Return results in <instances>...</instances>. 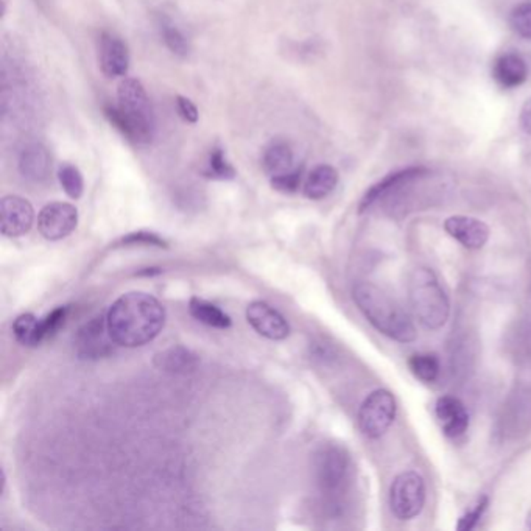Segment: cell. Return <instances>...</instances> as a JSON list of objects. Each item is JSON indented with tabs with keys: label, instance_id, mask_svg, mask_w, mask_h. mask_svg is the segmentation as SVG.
I'll list each match as a JSON object with an SVG mask.
<instances>
[{
	"label": "cell",
	"instance_id": "603a6c76",
	"mask_svg": "<svg viewBox=\"0 0 531 531\" xmlns=\"http://www.w3.org/2000/svg\"><path fill=\"white\" fill-rule=\"evenodd\" d=\"M408 368L414 377L426 383L435 382L441 372V364L435 354H414L408 360Z\"/></svg>",
	"mask_w": 531,
	"mask_h": 531
},
{
	"label": "cell",
	"instance_id": "44dd1931",
	"mask_svg": "<svg viewBox=\"0 0 531 531\" xmlns=\"http://www.w3.org/2000/svg\"><path fill=\"white\" fill-rule=\"evenodd\" d=\"M189 312L197 322L214 329H229L233 320L228 314H225L216 304L209 303L201 298L193 297L189 303Z\"/></svg>",
	"mask_w": 531,
	"mask_h": 531
},
{
	"label": "cell",
	"instance_id": "836d02e7",
	"mask_svg": "<svg viewBox=\"0 0 531 531\" xmlns=\"http://www.w3.org/2000/svg\"><path fill=\"white\" fill-rule=\"evenodd\" d=\"M161 268H145V272H139V276H153V274H159Z\"/></svg>",
	"mask_w": 531,
	"mask_h": 531
},
{
	"label": "cell",
	"instance_id": "8992f818",
	"mask_svg": "<svg viewBox=\"0 0 531 531\" xmlns=\"http://www.w3.org/2000/svg\"><path fill=\"white\" fill-rule=\"evenodd\" d=\"M397 404L388 389H376L362 402L358 410V427L364 437L377 439L388 432L395 422Z\"/></svg>",
	"mask_w": 531,
	"mask_h": 531
},
{
	"label": "cell",
	"instance_id": "e0dca14e",
	"mask_svg": "<svg viewBox=\"0 0 531 531\" xmlns=\"http://www.w3.org/2000/svg\"><path fill=\"white\" fill-rule=\"evenodd\" d=\"M158 370L170 374H189L197 370L200 357L197 354L184 347H172L158 353L153 358Z\"/></svg>",
	"mask_w": 531,
	"mask_h": 531
},
{
	"label": "cell",
	"instance_id": "cb8c5ba5",
	"mask_svg": "<svg viewBox=\"0 0 531 531\" xmlns=\"http://www.w3.org/2000/svg\"><path fill=\"white\" fill-rule=\"evenodd\" d=\"M204 176L212 179H220V181H229V179L235 178V168L233 164L226 159L225 151L222 149L212 150L210 151L209 159L206 164V168L203 170Z\"/></svg>",
	"mask_w": 531,
	"mask_h": 531
},
{
	"label": "cell",
	"instance_id": "4316f807",
	"mask_svg": "<svg viewBox=\"0 0 531 531\" xmlns=\"http://www.w3.org/2000/svg\"><path fill=\"white\" fill-rule=\"evenodd\" d=\"M122 247H156V248H168L167 241H164L161 235L156 233H150V231H136L131 234L122 237V241H118Z\"/></svg>",
	"mask_w": 531,
	"mask_h": 531
},
{
	"label": "cell",
	"instance_id": "7a4b0ae2",
	"mask_svg": "<svg viewBox=\"0 0 531 531\" xmlns=\"http://www.w3.org/2000/svg\"><path fill=\"white\" fill-rule=\"evenodd\" d=\"M118 106H105V116L131 143L147 145L155 137V112L145 87L136 78H124L118 86Z\"/></svg>",
	"mask_w": 531,
	"mask_h": 531
},
{
	"label": "cell",
	"instance_id": "7402d4cb",
	"mask_svg": "<svg viewBox=\"0 0 531 531\" xmlns=\"http://www.w3.org/2000/svg\"><path fill=\"white\" fill-rule=\"evenodd\" d=\"M12 334L22 347H39L44 341L41 334V320H37L33 314L19 315L12 323Z\"/></svg>",
	"mask_w": 531,
	"mask_h": 531
},
{
	"label": "cell",
	"instance_id": "3957f363",
	"mask_svg": "<svg viewBox=\"0 0 531 531\" xmlns=\"http://www.w3.org/2000/svg\"><path fill=\"white\" fill-rule=\"evenodd\" d=\"M353 299L371 326L380 334L399 343L416 340L418 332L412 318L402 309L401 304L380 287L371 282H360L353 289Z\"/></svg>",
	"mask_w": 531,
	"mask_h": 531
},
{
	"label": "cell",
	"instance_id": "52a82bcc",
	"mask_svg": "<svg viewBox=\"0 0 531 531\" xmlns=\"http://www.w3.org/2000/svg\"><path fill=\"white\" fill-rule=\"evenodd\" d=\"M315 477L323 494H340L349 477V455L337 445H323L315 458Z\"/></svg>",
	"mask_w": 531,
	"mask_h": 531
},
{
	"label": "cell",
	"instance_id": "2e32d148",
	"mask_svg": "<svg viewBox=\"0 0 531 531\" xmlns=\"http://www.w3.org/2000/svg\"><path fill=\"white\" fill-rule=\"evenodd\" d=\"M18 167L25 179L33 183H43L49 178L52 172V158H50L49 150L41 143H31L20 151Z\"/></svg>",
	"mask_w": 531,
	"mask_h": 531
},
{
	"label": "cell",
	"instance_id": "d4e9b609",
	"mask_svg": "<svg viewBox=\"0 0 531 531\" xmlns=\"http://www.w3.org/2000/svg\"><path fill=\"white\" fill-rule=\"evenodd\" d=\"M58 179L61 184L62 191L72 200H78L85 191V181L80 170L72 164H62L58 170Z\"/></svg>",
	"mask_w": 531,
	"mask_h": 531
},
{
	"label": "cell",
	"instance_id": "9a60e30c",
	"mask_svg": "<svg viewBox=\"0 0 531 531\" xmlns=\"http://www.w3.org/2000/svg\"><path fill=\"white\" fill-rule=\"evenodd\" d=\"M435 413L443 432L449 438L463 437L470 427L468 410L464 407L463 402L453 396H441L435 405Z\"/></svg>",
	"mask_w": 531,
	"mask_h": 531
},
{
	"label": "cell",
	"instance_id": "d6986e66",
	"mask_svg": "<svg viewBox=\"0 0 531 531\" xmlns=\"http://www.w3.org/2000/svg\"><path fill=\"white\" fill-rule=\"evenodd\" d=\"M339 184V172L332 166L323 164L314 168L304 181V195L309 200L328 197Z\"/></svg>",
	"mask_w": 531,
	"mask_h": 531
},
{
	"label": "cell",
	"instance_id": "9c48e42d",
	"mask_svg": "<svg viewBox=\"0 0 531 531\" xmlns=\"http://www.w3.org/2000/svg\"><path fill=\"white\" fill-rule=\"evenodd\" d=\"M78 226V210L69 203L45 204L37 216V231L50 241H62Z\"/></svg>",
	"mask_w": 531,
	"mask_h": 531
},
{
	"label": "cell",
	"instance_id": "277c9868",
	"mask_svg": "<svg viewBox=\"0 0 531 531\" xmlns=\"http://www.w3.org/2000/svg\"><path fill=\"white\" fill-rule=\"evenodd\" d=\"M408 301L422 326L430 331L443 328L451 315V301L433 270L420 266L408 276Z\"/></svg>",
	"mask_w": 531,
	"mask_h": 531
},
{
	"label": "cell",
	"instance_id": "f1b7e54d",
	"mask_svg": "<svg viewBox=\"0 0 531 531\" xmlns=\"http://www.w3.org/2000/svg\"><path fill=\"white\" fill-rule=\"evenodd\" d=\"M513 30L519 35V37L531 39V2L520 4V5L514 8L510 18Z\"/></svg>",
	"mask_w": 531,
	"mask_h": 531
},
{
	"label": "cell",
	"instance_id": "484cf974",
	"mask_svg": "<svg viewBox=\"0 0 531 531\" xmlns=\"http://www.w3.org/2000/svg\"><path fill=\"white\" fill-rule=\"evenodd\" d=\"M161 35L164 37V43L168 50L178 56L189 55V43L184 35L181 33L176 25L172 24L168 19L161 20Z\"/></svg>",
	"mask_w": 531,
	"mask_h": 531
},
{
	"label": "cell",
	"instance_id": "5bb4252c",
	"mask_svg": "<svg viewBox=\"0 0 531 531\" xmlns=\"http://www.w3.org/2000/svg\"><path fill=\"white\" fill-rule=\"evenodd\" d=\"M445 229L452 239L468 249H482L489 241L488 225L474 216H449L445 222Z\"/></svg>",
	"mask_w": 531,
	"mask_h": 531
},
{
	"label": "cell",
	"instance_id": "d6a6232c",
	"mask_svg": "<svg viewBox=\"0 0 531 531\" xmlns=\"http://www.w3.org/2000/svg\"><path fill=\"white\" fill-rule=\"evenodd\" d=\"M520 127L531 136V99L527 100L526 105L522 106L519 118Z\"/></svg>",
	"mask_w": 531,
	"mask_h": 531
},
{
	"label": "cell",
	"instance_id": "7c38bea8",
	"mask_svg": "<svg viewBox=\"0 0 531 531\" xmlns=\"http://www.w3.org/2000/svg\"><path fill=\"white\" fill-rule=\"evenodd\" d=\"M99 61L102 72L108 78L124 77L130 68V52L127 44L114 33L103 31L100 37Z\"/></svg>",
	"mask_w": 531,
	"mask_h": 531
},
{
	"label": "cell",
	"instance_id": "30bf717a",
	"mask_svg": "<svg viewBox=\"0 0 531 531\" xmlns=\"http://www.w3.org/2000/svg\"><path fill=\"white\" fill-rule=\"evenodd\" d=\"M35 222V210L29 200L18 195H6L0 201V223L5 237H20L30 233Z\"/></svg>",
	"mask_w": 531,
	"mask_h": 531
},
{
	"label": "cell",
	"instance_id": "8fae6325",
	"mask_svg": "<svg viewBox=\"0 0 531 531\" xmlns=\"http://www.w3.org/2000/svg\"><path fill=\"white\" fill-rule=\"evenodd\" d=\"M247 322L257 334L268 340H284L290 335V326L284 316L264 301L248 304Z\"/></svg>",
	"mask_w": 531,
	"mask_h": 531
},
{
	"label": "cell",
	"instance_id": "4dcf8cb0",
	"mask_svg": "<svg viewBox=\"0 0 531 531\" xmlns=\"http://www.w3.org/2000/svg\"><path fill=\"white\" fill-rule=\"evenodd\" d=\"M489 507V499L488 495H482L478 501H477L476 505L472 510L470 511H466V513L460 518L457 524V530L458 531H470L476 528L477 524L480 522V519L483 518V514L485 511L488 510Z\"/></svg>",
	"mask_w": 531,
	"mask_h": 531
},
{
	"label": "cell",
	"instance_id": "5b68a950",
	"mask_svg": "<svg viewBox=\"0 0 531 531\" xmlns=\"http://www.w3.org/2000/svg\"><path fill=\"white\" fill-rule=\"evenodd\" d=\"M426 505V482L414 472L407 470L396 477L389 488V508L399 520H410L421 514Z\"/></svg>",
	"mask_w": 531,
	"mask_h": 531
},
{
	"label": "cell",
	"instance_id": "f546056e",
	"mask_svg": "<svg viewBox=\"0 0 531 531\" xmlns=\"http://www.w3.org/2000/svg\"><path fill=\"white\" fill-rule=\"evenodd\" d=\"M303 183V168H293L287 174L278 175L273 176L272 187L274 191L281 192V193H297Z\"/></svg>",
	"mask_w": 531,
	"mask_h": 531
},
{
	"label": "cell",
	"instance_id": "83f0119b",
	"mask_svg": "<svg viewBox=\"0 0 531 531\" xmlns=\"http://www.w3.org/2000/svg\"><path fill=\"white\" fill-rule=\"evenodd\" d=\"M69 312H70L69 306H60L41 320V334H43L44 340L52 339L64 326V323L68 320Z\"/></svg>",
	"mask_w": 531,
	"mask_h": 531
},
{
	"label": "cell",
	"instance_id": "1f68e13d",
	"mask_svg": "<svg viewBox=\"0 0 531 531\" xmlns=\"http://www.w3.org/2000/svg\"><path fill=\"white\" fill-rule=\"evenodd\" d=\"M176 110H178L179 116L184 118L185 122H189V124H197V106L193 105L191 100L185 99L183 95H178V97H176Z\"/></svg>",
	"mask_w": 531,
	"mask_h": 531
},
{
	"label": "cell",
	"instance_id": "4fadbf2b",
	"mask_svg": "<svg viewBox=\"0 0 531 531\" xmlns=\"http://www.w3.org/2000/svg\"><path fill=\"white\" fill-rule=\"evenodd\" d=\"M427 175H430V170L426 167H408L399 170V172H395V174H389L388 176L380 179L376 184L371 185L370 189L364 193V198H362L358 210L360 212H366L374 204L387 200L391 193L399 191L402 185L407 184V183L414 181V179L427 176Z\"/></svg>",
	"mask_w": 531,
	"mask_h": 531
},
{
	"label": "cell",
	"instance_id": "6da1fadb",
	"mask_svg": "<svg viewBox=\"0 0 531 531\" xmlns=\"http://www.w3.org/2000/svg\"><path fill=\"white\" fill-rule=\"evenodd\" d=\"M106 320L118 347H141L161 334L166 326V309L153 295L130 291L112 303Z\"/></svg>",
	"mask_w": 531,
	"mask_h": 531
},
{
	"label": "cell",
	"instance_id": "ffe728a7",
	"mask_svg": "<svg viewBox=\"0 0 531 531\" xmlns=\"http://www.w3.org/2000/svg\"><path fill=\"white\" fill-rule=\"evenodd\" d=\"M293 161L295 156L291 151L290 145L285 141H273L262 156V167L266 175L270 176H278V175L287 174L293 170Z\"/></svg>",
	"mask_w": 531,
	"mask_h": 531
},
{
	"label": "cell",
	"instance_id": "ba28073f",
	"mask_svg": "<svg viewBox=\"0 0 531 531\" xmlns=\"http://www.w3.org/2000/svg\"><path fill=\"white\" fill-rule=\"evenodd\" d=\"M75 353L83 360H99L114 353L118 347L112 339L106 315L94 316L85 323L74 337Z\"/></svg>",
	"mask_w": 531,
	"mask_h": 531
},
{
	"label": "cell",
	"instance_id": "ac0fdd59",
	"mask_svg": "<svg viewBox=\"0 0 531 531\" xmlns=\"http://www.w3.org/2000/svg\"><path fill=\"white\" fill-rule=\"evenodd\" d=\"M493 74L501 86L518 87L526 83L528 68L522 56L518 53H507L495 61Z\"/></svg>",
	"mask_w": 531,
	"mask_h": 531
}]
</instances>
